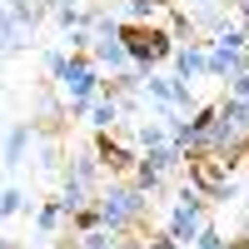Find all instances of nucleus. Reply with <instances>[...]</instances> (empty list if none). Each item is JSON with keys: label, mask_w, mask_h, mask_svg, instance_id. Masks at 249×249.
<instances>
[{"label": "nucleus", "mask_w": 249, "mask_h": 249, "mask_svg": "<svg viewBox=\"0 0 249 249\" xmlns=\"http://www.w3.org/2000/svg\"><path fill=\"white\" fill-rule=\"evenodd\" d=\"M190 170H195L204 184H210V190L219 184V164H214V155H195V160H190Z\"/></svg>", "instance_id": "2"}, {"label": "nucleus", "mask_w": 249, "mask_h": 249, "mask_svg": "<svg viewBox=\"0 0 249 249\" xmlns=\"http://www.w3.org/2000/svg\"><path fill=\"white\" fill-rule=\"evenodd\" d=\"M124 40H130V50H140V55H160V50H164L160 35L144 30V25H124Z\"/></svg>", "instance_id": "1"}]
</instances>
